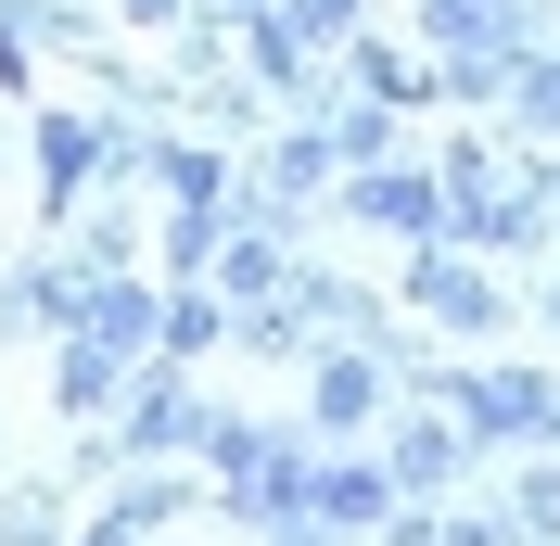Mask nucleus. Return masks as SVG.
Segmentation results:
<instances>
[{"mask_svg":"<svg viewBox=\"0 0 560 546\" xmlns=\"http://www.w3.org/2000/svg\"><path fill=\"white\" fill-rule=\"evenodd\" d=\"M420 293H433V306H446V318H471V331H485V318H497V293H485V280H471V268H420Z\"/></svg>","mask_w":560,"mask_h":546,"instance_id":"obj_1","label":"nucleus"}]
</instances>
